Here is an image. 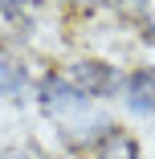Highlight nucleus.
I'll use <instances>...</instances> for the list:
<instances>
[{"mask_svg": "<svg viewBox=\"0 0 155 159\" xmlns=\"http://www.w3.org/2000/svg\"><path fill=\"white\" fill-rule=\"evenodd\" d=\"M21 90H25V66L0 49V98H8V94H21Z\"/></svg>", "mask_w": 155, "mask_h": 159, "instance_id": "obj_5", "label": "nucleus"}, {"mask_svg": "<svg viewBox=\"0 0 155 159\" xmlns=\"http://www.w3.org/2000/svg\"><path fill=\"white\" fill-rule=\"evenodd\" d=\"M0 159H45V155H41L37 147H29V143H25V147H8Z\"/></svg>", "mask_w": 155, "mask_h": 159, "instance_id": "obj_6", "label": "nucleus"}, {"mask_svg": "<svg viewBox=\"0 0 155 159\" xmlns=\"http://www.w3.org/2000/svg\"><path fill=\"white\" fill-rule=\"evenodd\" d=\"M61 78H66L82 98H102V94L114 86V70L102 66V61H74Z\"/></svg>", "mask_w": 155, "mask_h": 159, "instance_id": "obj_1", "label": "nucleus"}, {"mask_svg": "<svg viewBox=\"0 0 155 159\" xmlns=\"http://www.w3.org/2000/svg\"><path fill=\"white\" fill-rule=\"evenodd\" d=\"M98 159H139V143L127 131H106L98 143Z\"/></svg>", "mask_w": 155, "mask_h": 159, "instance_id": "obj_4", "label": "nucleus"}, {"mask_svg": "<svg viewBox=\"0 0 155 159\" xmlns=\"http://www.w3.org/2000/svg\"><path fill=\"white\" fill-rule=\"evenodd\" d=\"M86 4H110V0H86Z\"/></svg>", "mask_w": 155, "mask_h": 159, "instance_id": "obj_7", "label": "nucleus"}, {"mask_svg": "<svg viewBox=\"0 0 155 159\" xmlns=\"http://www.w3.org/2000/svg\"><path fill=\"white\" fill-rule=\"evenodd\" d=\"M127 106L135 114H155V70H135L127 78Z\"/></svg>", "mask_w": 155, "mask_h": 159, "instance_id": "obj_3", "label": "nucleus"}, {"mask_svg": "<svg viewBox=\"0 0 155 159\" xmlns=\"http://www.w3.org/2000/svg\"><path fill=\"white\" fill-rule=\"evenodd\" d=\"M41 106L49 110V114H57V118H66V114H78L82 106H86V98L66 82V78H45L41 82Z\"/></svg>", "mask_w": 155, "mask_h": 159, "instance_id": "obj_2", "label": "nucleus"}]
</instances>
